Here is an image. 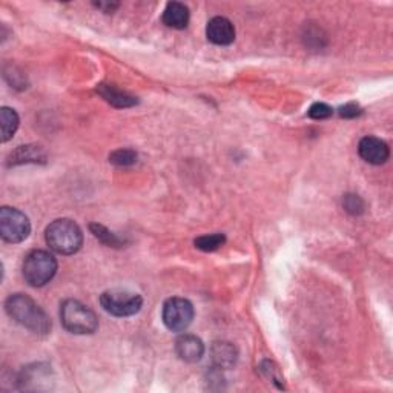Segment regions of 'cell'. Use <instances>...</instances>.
<instances>
[{
	"mask_svg": "<svg viewBox=\"0 0 393 393\" xmlns=\"http://www.w3.org/2000/svg\"><path fill=\"white\" fill-rule=\"evenodd\" d=\"M5 311L11 318L36 335H48L51 320L47 312L33 298L24 293H14L5 301Z\"/></svg>",
	"mask_w": 393,
	"mask_h": 393,
	"instance_id": "obj_1",
	"label": "cell"
},
{
	"mask_svg": "<svg viewBox=\"0 0 393 393\" xmlns=\"http://www.w3.org/2000/svg\"><path fill=\"white\" fill-rule=\"evenodd\" d=\"M48 246L60 255H72L83 245V232L77 223L70 218H59L52 222L45 233Z\"/></svg>",
	"mask_w": 393,
	"mask_h": 393,
	"instance_id": "obj_2",
	"label": "cell"
},
{
	"mask_svg": "<svg viewBox=\"0 0 393 393\" xmlns=\"http://www.w3.org/2000/svg\"><path fill=\"white\" fill-rule=\"evenodd\" d=\"M60 320L63 328L75 335L94 334L98 328L97 315L77 300H66L60 306Z\"/></svg>",
	"mask_w": 393,
	"mask_h": 393,
	"instance_id": "obj_3",
	"label": "cell"
},
{
	"mask_svg": "<svg viewBox=\"0 0 393 393\" xmlns=\"http://www.w3.org/2000/svg\"><path fill=\"white\" fill-rule=\"evenodd\" d=\"M56 272L57 260L54 259V255L47 251H42V249L29 252L25 256L24 268H22L25 282L33 287H42L48 284L54 278Z\"/></svg>",
	"mask_w": 393,
	"mask_h": 393,
	"instance_id": "obj_4",
	"label": "cell"
},
{
	"mask_svg": "<svg viewBox=\"0 0 393 393\" xmlns=\"http://www.w3.org/2000/svg\"><path fill=\"white\" fill-rule=\"evenodd\" d=\"M100 305L108 314L125 318V316H132L143 306V298L139 293H134L123 289H111L102 293Z\"/></svg>",
	"mask_w": 393,
	"mask_h": 393,
	"instance_id": "obj_5",
	"label": "cell"
},
{
	"mask_svg": "<svg viewBox=\"0 0 393 393\" xmlns=\"http://www.w3.org/2000/svg\"><path fill=\"white\" fill-rule=\"evenodd\" d=\"M31 232L28 217L16 208L3 206L0 209V237L6 243H22Z\"/></svg>",
	"mask_w": 393,
	"mask_h": 393,
	"instance_id": "obj_6",
	"label": "cell"
},
{
	"mask_svg": "<svg viewBox=\"0 0 393 393\" xmlns=\"http://www.w3.org/2000/svg\"><path fill=\"white\" fill-rule=\"evenodd\" d=\"M194 306L189 300L174 297L166 300L163 305L162 318L164 326L172 332H183L192 324L194 320Z\"/></svg>",
	"mask_w": 393,
	"mask_h": 393,
	"instance_id": "obj_7",
	"label": "cell"
},
{
	"mask_svg": "<svg viewBox=\"0 0 393 393\" xmlns=\"http://www.w3.org/2000/svg\"><path fill=\"white\" fill-rule=\"evenodd\" d=\"M358 153L364 162L370 164H383L389 160L390 149L387 143L381 139L373 137V135H367V137L361 139L358 145Z\"/></svg>",
	"mask_w": 393,
	"mask_h": 393,
	"instance_id": "obj_8",
	"label": "cell"
},
{
	"mask_svg": "<svg viewBox=\"0 0 393 393\" xmlns=\"http://www.w3.org/2000/svg\"><path fill=\"white\" fill-rule=\"evenodd\" d=\"M206 36L209 42L218 47H228L236 40V26L226 17H214L206 26Z\"/></svg>",
	"mask_w": 393,
	"mask_h": 393,
	"instance_id": "obj_9",
	"label": "cell"
},
{
	"mask_svg": "<svg viewBox=\"0 0 393 393\" xmlns=\"http://www.w3.org/2000/svg\"><path fill=\"white\" fill-rule=\"evenodd\" d=\"M176 352L180 360L186 362H196L205 355V344L199 337L185 334L176 341Z\"/></svg>",
	"mask_w": 393,
	"mask_h": 393,
	"instance_id": "obj_10",
	"label": "cell"
},
{
	"mask_svg": "<svg viewBox=\"0 0 393 393\" xmlns=\"http://www.w3.org/2000/svg\"><path fill=\"white\" fill-rule=\"evenodd\" d=\"M210 360L218 370L232 369L237 364L238 350L237 347L228 341H217L210 347Z\"/></svg>",
	"mask_w": 393,
	"mask_h": 393,
	"instance_id": "obj_11",
	"label": "cell"
},
{
	"mask_svg": "<svg viewBox=\"0 0 393 393\" xmlns=\"http://www.w3.org/2000/svg\"><path fill=\"white\" fill-rule=\"evenodd\" d=\"M163 24L174 29H185L189 24V8L180 2L168 3L163 11Z\"/></svg>",
	"mask_w": 393,
	"mask_h": 393,
	"instance_id": "obj_12",
	"label": "cell"
},
{
	"mask_svg": "<svg viewBox=\"0 0 393 393\" xmlns=\"http://www.w3.org/2000/svg\"><path fill=\"white\" fill-rule=\"evenodd\" d=\"M97 93L116 108H131L134 105H137V98L134 95L112 85H98Z\"/></svg>",
	"mask_w": 393,
	"mask_h": 393,
	"instance_id": "obj_13",
	"label": "cell"
},
{
	"mask_svg": "<svg viewBox=\"0 0 393 393\" xmlns=\"http://www.w3.org/2000/svg\"><path fill=\"white\" fill-rule=\"evenodd\" d=\"M47 160V154L40 146L36 145H26L19 146L14 153L10 155V166H16L22 163H43Z\"/></svg>",
	"mask_w": 393,
	"mask_h": 393,
	"instance_id": "obj_14",
	"label": "cell"
},
{
	"mask_svg": "<svg viewBox=\"0 0 393 393\" xmlns=\"http://www.w3.org/2000/svg\"><path fill=\"white\" fill-rule=\"evenodd\" d=\"M19 123L20 120L16 111L8 107H3L0 109V131H2L0 140H2V143H6L13 139V135L17 131Z\"/></svg>",
	"mask_w": 393,
	"mask_h": 393,
	"instance_id": "obj_15",
	"label": "cell"
},
{
	"mask_svg": "<svg viewBox=\"0 0 393 393\" xmlns=\"http://www.w3.org/2000/svg\"><path fill=\"white\" fill-rule=\"evenodd\" d=\"M226 243L224 233H209V236H203L195 240V247L205 252H214L217 249H220Z\"/></svg>",
	"mask_w": 393,
	"mask_h": 393,
	"instance_id": "obj_16",
	"label": "cell"
},
{
	"mask_svg": "<svg viewBox=\"0 0 393 393\" xmlns=\"http://www.w3.org/2000/svg\"><path fill=\"white\" fill-rule=\"evenodd\" d=\"M89 229L91 232L94 233V237L97 240H100L103 245H107V246H112V247H120L122 246V240H120L116 233H112L111 231H108L105 226L102 224H98V223H93V224H89Z\"/></svg>",
	"mask_w": 393,
	"mask_h": 393,
	"instance_id": "obj_17",
	"label": "cell"
},
{
	"mask_svg": "<svg viewBox=\"0 0 393 393\" xmlns=\"http://www.w3.org/2000/svg\"><path fill=\"white\" fill-rule=\"evenodd\" d=\"M109 162L116 166H131L137 162V153L132 149H117L109 155Z\"/></svg>",
	"mask_w": 393,
	"mask_h": 393,
	"instance_id": "obj_18",
	"label": "cell"
},
{
	"mask_svg": "<svg viewBox=\"0 0 393 393\" xmlns=\"http://www.w3.org/2000/svg\"><path fill=\"white\" fill-rule=\"evenodd\" d=\"M343 206L347 210V213L352 214V215H360L364 213V201H362L361 196L355 195V194H347L344 195L343 199Z\"/></svg>",
	"mask_w": 393,
	"mask_h": 393,
	"instance_id": "obj_19",
	"label": "cell"
},
{
	"mask_svg": "<svg viewBox=\"0 0 393 393\" xmlns=\"http://www.w3.org/2000/svg\"><path fill=\"white\" fill-rule=\"evenodd\" d=\"M261 372L266 375L272 383H275L278 385V389H283V378L279 375L278 367L272 361H263L261 362Z\"/></svg>",
	"mask_w": 393,
	"mask_h": 393,
	"instance_id": "obj_20",
	"label": "cell"
},
{
	"mask_svg": "<svg viewBox=\"0 0 393 393\" xmlns=\"http://www.w3.org/2000/svg\"><path fill=\"white\" fill-rule=\"evenodd\" d=\"M332 114H334V109H332L326 103H314L312 107L309 108V117L314 120L329 118Z\"/></svg>",
	"mask_w": 393,
	"mask_h": 393,
	"instance_id": "obj_21",
	"label": "cell"
},
{
	"mask_svg": "<svg viewBox=\"0 0 393 393\" xmlns=\"http://www.w3.org/2000/svg\"><path fill=\"white\" fill-rule=\"evenodd\" d=\"M360 114H361V109L358 105H355V103L344 105V107L339 109V116L344 118H353V117H358Z\"/></svg>",
	"mask_w": 393,
	"mask_h": 393,
	"instance_id": "obj_22",
	"label": "cell"
},
{
	"mask_svg": "<svg viewBox=\"0 0 393 393\" xmlns=\"http://www.w3.org/2000/svg\"><path fill=\"white\" fill-rule=\"evenodd\" d=\"M95 6L97 8H100V10H103L105 13H112L114 11L118 5H112V3H102V2H98V3H95Z\"/></svg>",
	"mask_w": 393,
	"mask_h": 393,
	"instance_id": "obj_23",
	"label": "cell"
}]
</instances>
